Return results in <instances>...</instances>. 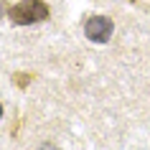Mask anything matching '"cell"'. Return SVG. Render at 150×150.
Wrapping results in <instances>:
<instances>
[{
	"label": "cell",
	"mask_w": 150,
	"mask_h": 150,
	"mask_svg": "<svg viewBox=\"0 0 150 150\" xmlns=\"http://www.w3.org/2000/svg\"><path fill=\"white\" fill-rule=\"evenodd\" d=\"M0 10H3V3H0Z\"/></svg>",
	"instance_id": "cell-5"
},
{
	"label": "cell",
	"mask_w": 150,
	"mask_h": 150,
	"mask_svg": "<svg viewBox=\"0 0 150 150\" xmlns=\"http://www.w3.org/2000/svg\"><path fill=\"white\" fill-rule=\"evenodd\" d=\"M31 79H33V76H31V74H25V71H18L16 76H13V81H16L18 87H28V81H31Z\"/></svg>",
	"instance_id": "cell-3"
},
{
	"label": "cell",
	"mask_w": 150,
	"mask_h": 150,
	"mask_svg": "<svg viewBox=\"0 0 150 150\" xmlns=\"http://www.w3.org/2000/svg\"><path fill=\"white\" fill-rule=\"evenodd\" d=\"M112 21L107 16H92L84 23V33H87V38L89 41H94V43H107L112 36Z\"/></svg>",
	"instance_id": "cell-2"
},
{
	"label": "cell",
	"mask_w": 150,
	"mask_h": 150,
	"mask_svg": "<svg viewBox=\"0 0 150 150\" xmlns=\"http://www.w3.org/2000/svg\"><path fill=\"white\" fill-rule=\"evenodd\" d=\"M8 18L16 25H33L48 18V5L41 0H23L8 10Z\"/></svg>",
	"instance_id": "cell-1"
},
{
	"label": "cell",
	"mask_w": 150,
	"mask_h": 150,
	"mask_svg": "<svg viewBox=\"0 0 150 150\" xmlns=\"http://www.w3.org/2000/svg\"><path fill=\"white\" fill-rule=\"evenodd\" d=\"M0 115H3V104H0Z\"/></svg>",
	"instance_id": "cell-4"
}]
</instances>
